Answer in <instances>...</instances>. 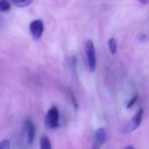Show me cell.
<instances>
[{"label": "cell", "instance_id": "cell-1", "mask_svg": "<svg viewBox=\"0 0 149 149\" xmlns=\"http://www.w3.org/2000/svg\"><path fill=\"white\" fill-rule=\"evenodd\" d=\"M59 112L57 107L53 106L46 113L44 120L45 126L48 129H53L58 126Z\"/></svg>", "mask_w": 149, "mask_h": 149}, {"label": "cell", "instance_id": "cell-2", "mask_svg": "<svg viewBox=\"0 0 149 149\" xmlns=\"http://www.w3.org/2000/svg\"><path fill=\"white\" fill-rule=\"evenodd\" d=\"M85 49L88 59L89 69L91 72H94L96 69V60L95 49L92 41H87L85 45Z\"/></svg>", "mask_w": 149, "mask_h": 149}, {"label": "cell", "instance_id": "cell-3", "mask_svg": "<svg viewBox=\"0 0 149 149\" xmlns=\"http://www.w3.org/2000/svg\"><path fill=\"white\" fill-rule=\"evenodd\" d=\"M30 31L33 38L38 40L42 36L44 31V24L40 19L34 20L29 25Z\"/></svg>", "mask_w": 149, "mask_h": 149}, {"label": "cell", "instance_id": "cell-4", "mask_svg": "<svg viewBox=\"0 0 149 149\" xmlns=\"http://www.w3.org/2000/svg\"><path fill=\"white\" fill-rule=\"evenodd\" d=\"M143 113V109H140L133 117L131 123L128 124L126 128L124 129V132L129 133L132 132L137 129L140 126L141 123Z\"/></svg>", "mask_w": 149, "mask_h": 149}, {"label": "cell", "instance_id": "cell-5", "mask_svg": "<svg viewBox=\"0 0 149 149\" xmlns=\"http://www.w3.org/2000/svg\"><path fill=\"white\" fill-rule=\"evenodd\" d=\"M27 133V140L29 144L33 143L36 136V126L34 123L30 120H27L24 123Z\"/></svg>", "mask_w": 149, "mask_h": 149}, {"label": "cell", "instance_id": "cell-6", "mask_svg": "<svg viewBox=\"0 0 149 149\" xmlns=\"http://www.w3.org/2000/svg\"><path fill=\"white\" fill-rule=\"evenodd\" d=\"M95 140L98 144L103 145L107 141V134L104 128H99L96 131L95 134Z\"/></svg>", "mask_w": 149, "mask_h": 149}, {"label": "cell", "instance_id": "cell-7", "mask_svg": "<svg viewBox=\"0 0 149 149\" xmlns=\"http://www.w3.org/2000/svg\"><path fill=\"white\" fill-rule=\"evenodd\" d=\"M40 149H51L50 141L46 136H43L40 140Z\"/></svg>", "mask_w": 149, "mask_h": 149}, {"label": "cell", "instance_id": "cell-8", "mask_svg": "<svg viewBox=\"0 0 149 149\" xmlns=\"http://www.w3.org/2000/svg\"><path fill=\"white\" fill-rule=\"evenodd\" d=\"M33 0H12L13 4L18 8L27 7L31 4Z\"/></svg>", "mask_w": 149, "mask_h": 149}, {"label": "cell", "instance_id": "cell-9", "mask_svg": "<svg viewBox=\"0 0 149 149\" xmlns=\"http://www.w3.org/2000/svg\"><path fill=\"white\" fill-rule=\"evenodd\" d=\"M11 8L10 3L8 0H1L0 1V10L2 12L9 11Z\"/></svg>", "mask_w": 149, "mask_h": 149}, {"label": "cell", "instance_id": "cell-10", "mask_svg": "<svg viewBox=\"0 0 149 149\" xmlns=\"http://www.w3.org/2000/svg\"><path fill=\"white\" fill-rule=\"evenodd\" d=\"M108 44L111 53L113 54H115L117 49V45L115 38H112L110 39L108 42Z\"/></svg>", "mask_w": 149, "mask_h": 149}, {"label": "cell", "instance_id": "cell-11", "mask_svg": "<svg viewBox=\"0 0 149 149\" xmlns=\"http://www.w3.org/2000/svg\"><path fill=\"white\" fill-rule=\"evenodd\" d=\"M138 97H139V95L137 94L129 101V102L127 105V108L128 109L131 108L133 107V105L136 102V101L137 99H138Z\"/></svg>", "mask_w": 149, "mask_h": 149}, {"label": "cell", "instance_id": "cell-12", "mask_svg": "<svg viewBox=\"0 0 149 149\" xmlns=\"http://www.w3.org/2000/svg\"><path fill=\"white\" fill-rule=\"evenodd\" d=\"M10 142L8 140H4L0 143V149H9Z\"/></svg>", "mask_w": 149, "mask_h": 149}, {"label": "cell", "instance_id": "cell-13", "mask_svg": "<svg viewBox=\"0 0 149 149\" xmlns=\"http://www.w3.org/2000/svg\"><path fill=\"white\" fill-rule=\"evenodd\" d=\"M71 96L74 107H75L76 108V109H78V102H76V100L75 99V97H74V95H73L72 93H71Z\"/></svg>", "mask_w": 149, "mask_h": 149}, {"label": "cell", "instance_id": "cell-14", "mask_svg": "<svg viewBox=\"0 0 149 149\" xmlns=\"http://www.w3.org/2000/svg\"><path fill=\"white\" fill-rule=\"evenodd\" d=\"M138 1L143 4H147L149 3V0H138Z\"/></svg>", "mask_w": 149, "mask_h": 149}, {"label": "cell", "instance_id": "cell-15", "mask_svg": "<svg viewBox=\"0 0 149 149\" xmlns=\"http://www.w3.org/2000/svg\"><path fill=\"white\" fill-rule=\"evenodd\" d=\"M146 37H146V35H144V34H143V35H141V36H140V39L143 41V40H145V39H146Z\"/></svg>", "mask_w": 149, "mask_h": 149}, {"label": "cell", "instance_id": "cell-16", "mask_svg": "<svg viewBox=\"0 0 149 149\" xmlns=\"http://www.w3.org/2000/svg\"><path fill=\"white\" fill-rule=\"evenodd\" d=\"M125 149H135L134 148V146L132 145H129V146H127Z\"/></svg>", "mask_w": 149, "mask_h": 149}, {"label": "cell", "instance_id": "cell-17", "mask_svg": "<svg viewBox=\"0 0 149 149\" xmlns=\"http://www.w3.org/2000/svg\"><path fill=\"white\" fill-rule=\"evenodd\" d=\"M93 149H97V148H96V147H94Z\"/></svg>", "mask_w": 149, "mask_h": 149}]
</instances>
